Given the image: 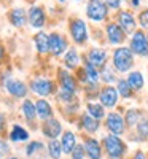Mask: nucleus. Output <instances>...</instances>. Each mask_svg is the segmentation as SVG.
I'll list each match as a JSON object with an SVG mask.
<instances>
[{"label":"nucleus","instance_id":"obj_1","mask_svg":"<svg viewBox=\"0 0 148 159\" xmlns=\"http://www.w3.org/2000/svg\"><path fill=\"white\" fill-rule=\"evenodd\" d=\"M110 64L118 75H127L136 67V56L127 45L116 46L110 52Z\"/></svg>","mask_w":148,"mask_h":159},{"label":"nucleus","instance_id":"obj_2","mask_svg":"<svg viewBox=\"0 0 148 159\" xmlns=\"http://www.w3.org/2000/svg\"><path fill=\"white\" fill-rule=\"evenodd\" d=\"M69 38L72 40V43L78 48H83L89 43L91 40V29H89V24L85 18H80V16H72L69 19Z\"/></svg>","mask_w":148,"mask_h":159},{"label":"nucleus","instance_id":"obj_3","mask_svg":"<svg viewBox=\"0 0 148 159\" xmlns=\"http://www.w3.org/2000/svg\"><path fill=\"white\" fill-rule=\"evenodd\" d=\"M100 142H102V148L107 159H126L129 153V147L123 137L105 134L100 137Z\"/></svg>","mask_w":148,"mask_h":159},{"label":"nucleus","instance_id":"obj_4","mask_svg":"<svg viewBox=\"0 0 148 159\" xmlns=\"http://www.w3.org/2000/svg\"><path fill=\"white\" fill-rule=\"evenodd\" d=\"M110 13L112 11L105 5L104 0H86V21L92 22L94 25H104L107 21H110Z\"/></svg>","mask_w":148,"mask_h":159},{"label":"nucleus","instance_id":"obj_5","mask_svg":"<svg viewBox=\"0 0 148 159\" xmlns=\"http://www.w3.org/2000/svg\"><path fill=\"white\" fill-rule=\"evenodd\" d=\"M102 32H104V43L107 46H112V48H116V46H123L127 43V38L129 35L119 27V25L110 19L107 21L104 25H102Z\"/></svg>","mask_w":148,"mask_h":159},{"label":"nucleus","instance_id":"obj_6","mask_svg":"<svg viewBox=\"0 0 148 159\" xmlns=\"http://www.w3.org/2000/svg\"><path fill=\"white\" fill-rule=\"evenodd\" d=\"M102 126L107 130V134H113V135H118V137H124L129 132L123 113L118 111V110H112V111L107 113L105 119L102 121Z\"/></svg>","mask_w":148,"mask_h":159},{"label":"nucleus","instance_id":"obj_7","mask_svg":"<svg viewBox=\"0 0 148 159\" xmlns=\"http://www.w3.org/2000/svg\"><path fill=\"white\" fill-rule=\"evenodd\" d=\"M113 21L123 29L127 35L134 34L139 29V24H137V16L131 8H121L116 13H113Z\"/></svg>","mask_w":148,"mask_h":159},{"label":"nucleus","instance_id":"obj_8","mask_svg":"<svg viewBox=\"0 0 148 159\" xmlns=\"http://www.w3.org/2000/svg\"><path fill=\"white\" fill-rule=\"evenodd\" d=\"M127 46L134 52V56H136V57L148 59V38H146V34L142 29H137L134 34L129 35Z\"/></svg>","mask_w":148,"mask_h":159},{"label":"nucleus","instance_id":"obj_9","mask_svg":"<svg viewBox=\"0 0 148 159\" xmlns=\"http://www.w3.org/2000/svg\"><path fill=\"white\" fill-rule=\"evenodd\" d=\"M83 57L91 64V65H94L96 69H104L107 64H110L109 61H110V51L107 49L105 46H102V45H94V46H91V48H88V51L83 54Z\"/></svg>","mask_w":148,"mask_h":159},{"label":"nucleus","instance_id":"obj_10","mask_svg":"<svg viewBox=\"0 0 148 159\" xmlns=\"http://www.w3.org/2000/svg\"><path fill=\"white\" fill-rule=\"evenodd\" d=\"M97 100L104 105L105 110L112 111V110H116L118 108L121 99H119V94H118L115 84H102V88L99 91Z\"/></svg>","mask_w":148,"mask_h":159},{"label":"nucleus","instance_id":"obj_11","mask_svg":"<svg viewBox=\"0 0 148 159\" xmlns=\"http://www.w3.org/2000/svg\"><path fill=\"white\" fill-rule=\"evenodd\" d=\"M30 91L34 94L40 96V99H46L48 96L54 94L56 92V83L53 81L51 78H46V76H37L30 81Z\"/></svg>","mask_w":148,"mask_h":159},{"label":"nucleus","instance_id":"obj_12","mask_svg":"<svg viewBox=\"0 0 148 159\" xmlns=\"http://www.w3.org/2000/svg\"><path fill=\"white\" fill-rule=\"evenodd\" d=\"M76 124H78V129H80V130L85 132V135H94V137H96L99 132L104 129L102 121H99V119L89 116L86 111L78 115V121H76Z\"/></svg>","mask_w":148,"mask_h":159},{"label":"nucleus","instance_id":"obj_13","mask_svg":"<svg viewBox=\"0 0 148 159\" xmlns=\"http://www.w3.org/2000/svg\"><path fill=\"white\" fill-rule=\"evenodd\" d=\"M58 81H59V89L62 91H69L73 94H78L81 91V84L78 83V80L75 75H72L70 70L67 69H58Z\"/></svg>","mask_w":148,"mask_h":159},{"label":"nucleus","instance_id":"obj_14","mask_svg":"<svg viewBox=\"0 0 148 159\" xmlns=\"http://www.w3.org/2000/svg\"><path fill=\"white\" fill-rule=\"evenodd\" d=\"M81 143H83V148H85L88 159H105L100 139L94 137V135H83Z\"/></svg>","mask_w":148,"mask_h":159},{"label":"nucleus","instance_id":"obj_15","mask_svg":"<svg viewBox=\"0 0 148 159\" xmlns=\"http://www.w3.org/2000/svg\"><path fill=\"white\" fill-rule=\"evenodd\" d=\"M69 37H65L61 32H51L49 34V54L54 57L64 56L69 49Z\"/></svg>","mask_w":148,"mask_h":159},{"label":"nucleus","instance_id":"obj_16","mask_svg":"<svg viewBox=\"0 0 148 159\" xmlns=\"http://www.w3.org/2000/svg\"><path fill=\"white\" fill-rule=\"evenodd\" d=\"M27 21H29V25L32 29L42 30L46 25V11H45V8L40 7V5H32L27 10Z\"/></svg>","mask_w":148,"mask_h":159},{"label":"nucleus","instance_id":"obj_17","mask_svg":"<svg viewBox=\"0 0 148 159\" xmlns=\"http://www.w3.org/2000/svg\"><path fill=\"white\" fill-rule=\"evenodd\" d=\"M42 134L46 139H49V140H56V139H59L64 134V126H62V123L59 121L58 118L53 116V118L46 119V121H43V124H42Z\"/></svg>","mask_w":148,"mask_h":159},{"label":"nucleus","instance_id":"obj_18","mask_svg":"<svg viewBox=\"0 0 148 159\" xmlns=\"http://www.w3.org/2000/svg\"><path fill=\"white\" fill-rule=\"evenodd\" d=\"M81 62H83V57L80 54V51L76 46H70L67 49V52L62 56V64H64V69L70 70V72H75L81 67Z\"/></svg>","mask_w":148,"mask_h":159},{"label":"nucleus","instance_id":"obj_19","mask_svg":"<svg viewBox=\"0 0 148 159\" xmlns=\"http://www.w3.org/2000/svg\"><path fill=\"white\" fill-rule=\"evenodd\" d=\"M3 88L7 89L8 94L11 97H15V99H24L29 92L27 84H25L24 81H21V80H18V78H10L3 84Z\"/></svg>","mask_w":148,"mask_h":159},{"label":"nucleus","instance_id":"obj_20","mask_svg":"<svg viewBox=\"0 0 148 159\" xmlns=\"http://www.w3.org/2000/svg\"><path fill=\"white\" fill-rule=\"evenodd\" d=\"M126 80H127L131 89L136 92V94H139V92H142V91L145 89L146 81H145V75H143L142 70H137V69L131 70V72L126 75Z\"/></svg>","mask_w":148,"mask_h":159},{"label":"nucleus","instance_id":"obj_21","mask_svg":"<svg viewBox=\"0 0 148 159\" xmlns=\"http://www.w3.org/2000/svg\"><path fill=\"white\" fill-rule=\"evenodd\" d=\"M8 21L13 27L16 29H22L25 24H27V11L21 7H16V8H11L8 11Z\"/></svg>","mask_w":148,"mask_h":159},{"label":"nucleus","instance_id":"obj_22","mask_svg":"<svg viewBox=\"0 0 148 159\" xmlns=\"http://www.w3.org/2000/svg\"><path fill=\"white\" fill-rule=\"evenodd\" d=\"M146 113L140 108V107H131L124 111V121H126V126H127V130H134L136 126L139 124V121L145 116Z\"/></svg>","mask_w":148,"mask_h":159},{"label":"nucleus","instance_id":"obj_23","mask_svg":"<svg viewBox=\"0 0 148 159\" xmlns=\"http://www.w3.org/2000/svg\"><path fill=\"white\" fill-rule=\"evenodd\" d=\"M127 134L132 135L131 140L134 142H148V115H145L136 126V129L129 130Z\"/></svg>","mask_w":148,"mask_h":159},{"label":"nucleus","instance_id":"obj_24","mask_svg":"<svg viewBox=\"0 0 148 159\" xmlns=\"http://www.w3.org/2000/svg\"><path fill=\"white\" fill-rule=\"evenodd\" d=\"M78 143H80V142H78V135L75 134L73 130H70V129L64 130V134L61 135V145H62L64 154L70 156V153L73 151V148L76 147Z\"/></svg>","mask_w":148,"mask_h":159},{"label":"nucleus","instance_id":"obj_25","mask_svg":"<svg viewBox=\"0 0 148 159\" xmlns=\"http://www.w3.org/2000/svg\"><path fill=\"white\" fill-rule=\"evenodd\" d=\"M85 111H86L89 116L99 119V121H104L105 116H107V113H109V111L104 108V105H102L99 100H86V102H85Z\"/></svg>","mask_w":148,"mask_h":159},{"label":"nucleus","instance_id":"obj_26","mask_svg":"<svg viewBox=\"0 0 148 159\" xmlns=\"http://www.w3.org/2000/svg\"><path fill=\"white\" fill-rule=\"evenodd\" d=\"M34 45L38 54H49V34L38 30L34 35Z\"/></svg>","mask_w":148,"mask_h":159},{"label":"nucleus","instance_id":"obj_27","mask_svg":"<svg viewBox=\"0 0 148 159\" xmlns=\"http://www.w3.org/2000/svg\"><path fill=\"white\" fill-rule=\"evenodd\" d=\"M35 108H37V118L40 121H46V119L53 118V115H54V110H53L51 103L46 99H38L35 102Z\"/></svg>","mask_w":148,"mask_h":159},{"label":"nucleus","instance_id":"obj_28","mask_svg":"<svg viewBox=\"0 0 148 159\" xmlns=\"http://www.w3.org/2000/svg\"><path fill=\"white\" fill-rule=\"evenodd\" d=\"M115 88H116L118 94H119V99H123V100H132L134 97L137 96L136 92L131 89L126 76H119L118 81H116V84H115Z\"/></svg>","mask_w":148,"mask_h":159},{"label":"nucleus","instance_id":"obj_29","mask_svg":"<svg viewBox=\"0 0 148 159\" xmlns=\"http://www.w3.org/2000/svg\"><path fill=\"white\" fill-rule=\"evenodd\" d=\"M8 139L15 143H22V142H27L29 140V130L24 129L21 124H13L10 129V134Z\"/></svg>","mask_w":148,"mask_h":159},{"label":"nucleus","instance_id":"obj_30","mask_svg":"<svg viewBox=\"0 0 148 159\" xmlns=\"http://www.w3.org/2000/svg\"><path fill=\"white\" fill-rule=\"evenodd\" d=\"M118 73L112 67V64H107L104 69H100V83L102 84H116L118 81Z\"/></svg>","mask_w":148,"mask_h":159},{"label":"nucleus","instance_id":"obj_31","mask_svg":"<svg viewBox=\"0 0 148 159\" xmlns=\"http://www.w3.org/2000/svg\"><path fill=\"white\" fill-rule=\"evenodd\" d=\"M21 113L22 116L27 119L29 123H32L37 118V108H35V102H32L30 99H24L21 103Z\"/></svg>","mask_w":148,"mask_h":159},{"label":"nucleus","instance_id":"obj_32","mask_svg":"<svg viewBox=\"0 0 148 159\" xmlns=\"http://www.w3.org/2000/svg\"><path fill=\"white\" fill-rule=\"evenodd\" d=\"M46 150H48V156L51 159H62L64 156V151H62V145H61V140H49L46 143Z\"/></svg>","mask_w":148,"mask_h":159},{"label":"nucleus","instance_id":"obj_33","mask_svg":"<svg viewBox=\"0 0 148 159\" xmlns=\"http://www.w3.org/2000/svg\"><path fill=\"white\" fill-rule=\"evenodd\" d=\"M45 150V143L40 142V140H30L25 147V156L27 157H34L37 156L38 153H42Z\"/></svg>","mask_w":148,"mask_h":159},{"label":"nucleus","instance_id":"obj_34","mask_svg":"<svg viewBox=\"0 0 148 159\" xmlns=\"http://www.w3.org/2000/svg\"><path fill=\"white\" fill-rule=\"evenodd\" d=\"M56 97H58V100L62 102L64 105L73 103V102H78V100H80V99H78V94H73V92H69V91H62V89L58 91Z\"/></svg>","mask_w":148,"mask_h":159},{"label":"nucleus","instance_id":"obj_35","mask_svg":"<svg viewBox=\"0 0 148 159\" xmlns=\"http://www.w3.org/2000/svg\"><path fill=\"white\" fill-rule=\"evenodd\" d=\"M137 24H139V29H142L143 32L148 30V7H142L137 11Z\"/></svg>","mask_w":148,"mask_h":159},{"label":"nucleus","instance_id":"obj_36","mask_svg":"<svg viewBox=\"0 0 148 159\" xmlns=\"http://www.w3.org/2000/svg\"><path fill=\"white\" fill-rule=\"evenodd\" d=\"M70 159H88L86 153H85V148H83V143H78L73 148V151L70 153Z\"/></svg>","mask_w":148,"mask_h":159},{"label":"nucleus","instance_id":"obj_37","mask_svg":"<svg viewBox=\"0 0 148 159\" xmlns=\"http://www.w3.org/2000/svg\"><path fill=\"white\" fill-rule=\"evenodd\" d=\"M104 2H105V5H107V7H109V10H110V11L116 13L118 10L123 8L124 0H104Z\"/></svg>","mask_w":148,"mask_h":159},{"label":"nucleus","instance_id":"obj_38","mask_svg":"<svg viewBox=\"0 0 148 159\" xmlns=\"http://www.w3.org/2000/svg\"><path fill=\"white\" fill-rule=\"evenodd\" d=\"M129 159H148V154L145 153V150L137 148L136 151H132V154L129 156Z\"/></svg>","mask_w":148,"mask_h":159},{"label":"nucleus","instance_id":"obj_39","mask_svg":"<svg viewBox=\"0 0 148 159\" xmlns=\"http://www.w3.org/2000/svg\"><path fill=\"white\" fill-rule=\"evenodd\" d=\"M8 153H10V145H8V142L0 140V159L5 157Z\"/></svg>","mask_w":148,"mask_h":159},{"label":"nucleus","instance_id":"obj_40","mask_svg":"<svg viewBox=\"0 0 148 159\" xmlns=\"http://www.w3.org/2000/svg\"><path fill=\"white\" fill-rule=\"evenodd\" d=\"M127 3H129V8L134 11V10H140L142 8V3H143V0H127Z\"/></svg>","mask_w":148,"mask_h":159},{"label":"nucleus","instance_id":"obj_41","mask_svg":"<svg viewBox=\"0 0 148 159\" xmlns=\"http://www.w3.org/2000/svg\"><path fill=\"white\" fill-rule=\"evenodd\" d=\"M5 56H7V51H5V46L0 43V65L5 62Z\"/></svg>","mask_w":148,"mask_h":159},{"label":"nucleus","instance_id":"obj_42","mask_svg":"<svg viewBox=\"0 0 148 159\" xmlns=\"http://www.w3.org/2000/svg\"><path fill=\"white\" fill-rule=\"evenodd\" d=\"M3 127H5V115L0 113V132L3 130Z\"/></svg>","mask_w":148,"mask_h":159},{"label":"nucleus","instance_id":"obj_43","mask_svg":"<svg viewBox=\"0 0 148 159\" xmlns=\"http://www.w3.org/2000/svg\"><path fill=\"white\" fill-rule=\"evenodd\" d=\"M5 159H19L18 156H8V157H5Z\"/></svg>","mask_w":148,"mask_h":159},{"label":"nucleus","instance_id":"obj_44","mask_svg":"<svg viewBox=\"0 0 148 159\" xmlns=\"http://www.w3.org/2000/svg\"><path fill=\"white\" fill-rule=\"evenodd\" d=\"M58 2H59V3H65V2H67V0H58Z\"/></svg>","mask_w":148,"mask_h":159},{"label":"nucleus","instance_id":"obj_45","mask_svg":"<svg viewBox=\"0 0 148 159\" xmlns=\"http://www.w3.org/2000/svg\"><path fill=\"white\" fill-rule=\"evenodd\" d=\"M73 2H83V0H73Z\"/></svg>","mask_w":148,"mask_h":159},{"label":"nucleus","instance_id":"obj_46","mask_svg":"<svg viewBox=\"0 0 148 159\" xmlns=\"http://www.w3.org/2000/svg\"><path fill=\"white\" fill-rule=\"evenodd\" d=\"M145 34H146V38H148V30H146V32H145Z\"/></svg>","mask_w":148,"mask_h":159},{"label":"nucleus","instance_id":"obj_47","mask_svg":"<svg viewBox=\"0 0 148 159\" xmlns=\"http://www.w3.org/2000/svg\"><path fill=\"white\" fill-rule=\"evenodd\" d=\"M27 2H35V0H27Z\"/></svg>","mask_w":148,"mask_h":159},{"label":"nucleus","instance_id":"obj_48","mask_svg":"<svg viewBox=\"0 0 148 159\" xmlns=\"http://www.w3.org/2000/svg\"><path fill=\"white\" fill-rule=\"evenodd\" d=\"M3 2H11V0H3Z\"/></svg>","mask_w":148,"mask_h":159}]
</instances>
